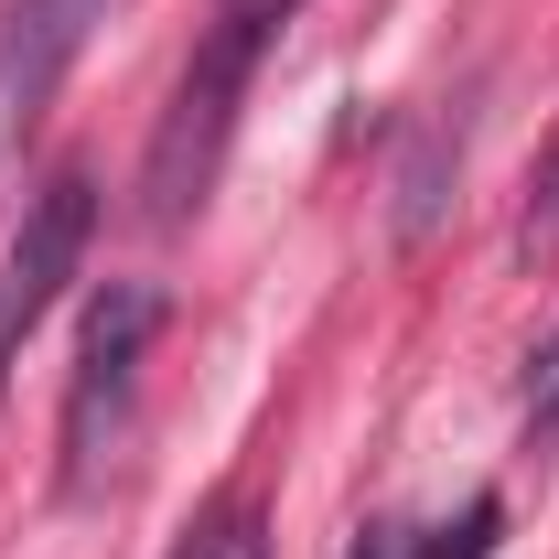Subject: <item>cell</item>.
Masks as SVG:
<instances>
[{
  "label": "cell",
  "instance_id": "8",
  "mask_svg": "<svg viewBox=\"0 0 559 559\" xmlns=\"http://www.w3.org/2000/svg\"><path fill=\"white\" fill-rule=\"evenodd\" d=\"M527 419H538V430L559 419V334H549L538 355H527Z\"/></svg>",
  "mask_w": 559,
  "mask_h": 559
},
{
  "label": "cell",
  "instance_id": "4",
  "mask_svg": "<svg viewBox=\"0 0 559 559\" xmlns=\"http://www.w3.org/2000/svg\"><path fill=\"white\" fill-rule=\"evenodd\" d=\"M108 11H119V0H0V151L33 140V119L55 108L66 66L97 44Z\"/></svg>",
  "mask_w": 559,
  "mask_h": 559
},
{
  "label": "cell",
  "instance_id": "6",
  "mask_svg": "<svg viewBox=\"0 0 559 559\" xmlns=\"http://www.w3.org/2000/svg\"><path fill=\"white\" fill-rule=\"evenodd\" d=\"M516 259H527V270H559V140H549V162H538L527 215H516Z\"/></svg>",
  "mask_w": 559,
  "mask_h": 559
},
{
  "label": "cell",
  "instance_id": "5",
  "mask_svg": "<svg viewBox=\"0 0 559 559\" xmlns=\"http://www.w3.org/2000/svg\"><path fill=\"white\" fill-rule=\"evenodd\" d=\"M290 22H301V0H215L205 33H215V44H237V55H270Z\"/></svg>",
  "mask_w": 559,
  "mask_h": 559
},
{
  "label": "cell",
  "instance_id": "3",
  "mask_svg": "<svg viewBox=\"0 0 559 559\" xmlns=\"http://www.w3.org/2000/svg\"><path fill=\"white\" fill-rule=\"evenodd\" d=\"M151 323H162V290H151V280H108L97 312H86L75 388H66V463H75V485L97 474V452H108V430H119V399H130V377H140Z\"/></svg>",
  "mask_w": 559,
  "mask_h": 559
},
{
  "label": "cell",
  "instance_id": "2",
  "mask_svg": "<svg viewBox=\"0 0 559 559\" xmlns=\"http://www.w3.org/2000/svg\"><path fill=\"white\" fill-rule=\"evenodd\" d=\"M86 237H97V183L66 162V173L33 183V205H22L11 248H0V388H11L22 345L44 334V312L66 301V280L86 270Z\"/></svg>",
  "mask_w": 559,
  "mask_h": 559
},
{
  "label": "cell",
  "instance_id": "7",
  "mask_svg": "<svg viewBox=\"0 0 559 559\" xmlns=\"http://www.w3.org/2000/svg\"><path fill=\"white\" fill-rule=\"evenodd\" d=\"M173 559H270V549H259V527H248V516H215L205 538H194V549H173Z\"/></svg>",
  "mask_w": 559,
  "mask_h": 559
},
{
  "label": "cell",
  "instance_id": "1",
  "mask_svg": "<svg viewBox=\"0 0 559 559\" xmlns=\"http://www.w3.org/2000/svg\"><path fill=\"white\" fill-rule=\"evenodd\" d=\"M248 75H259V55H237V44H215V33L194 44V66H183L162 130H151V162H140V215H151V226H183V215L205 205L215 162H226V140H237Z\"/></svg>",
  "mask_w": 559,
  "mask_h": 559
}]
</instances>
